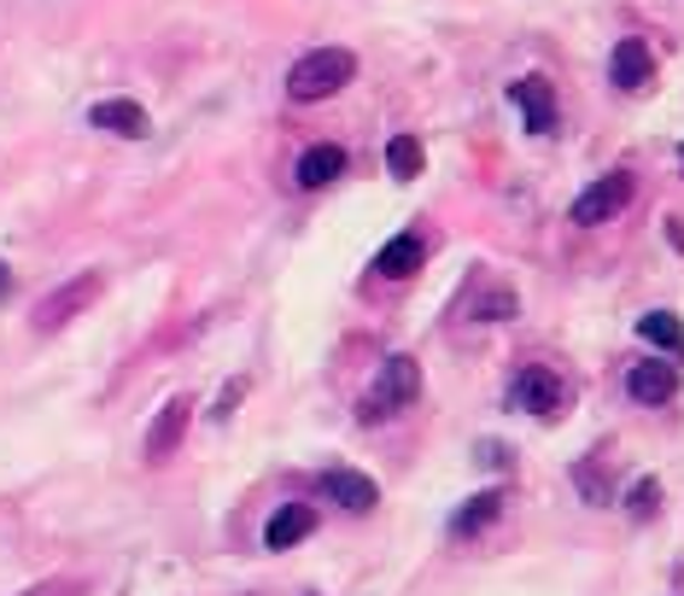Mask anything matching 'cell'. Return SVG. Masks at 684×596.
<instances>
[{
    "instance_id": "obj_4",
    "label": "cell",
    "mask_w": 684,
    "mask_h": 596,
    "mask_svg": "<svg viewBox=\"0 0 684 596\" xmlns=\"http://www.w3.org/2000/svg\"><path fill=\"white\" fill-rule=\"evenodd\" d=\"M626 205H632V176L626 170H609V176H597L591 188L573 199V222H579V229H597V222L620 217Z\"/></svg>"
},
{
    "instance_id": "obj_7",
    "label": "cell",
    "mask_w": 684,
    "mask_h": 596,
    "mask_svg": "<svg viewBox=\"0 0 684 596\" xmlns=\"http://www.w3.org/2000/svg\"><path fill=\"white\" fill-rule=\"evenodd\" d=\"M89 123L117 135V140H147L153 135V117H147V106H135V100H100V106L89 112Z\"/></svg>"
},
{
    "instance_id": "obj_17",
    "label": "cell",
    "mask_w": 684,
    "mask_h": 596,
    "mask_svg": "<svg viewBox=\"0 0 684 596\" xmlns=\"http://www.w3.org/2000/svg\"><path fill=\"white\" fill-rule=\"evenodd\" d=\"M638 334H644L650 345H667V352L684 357V322L673 311H650V316H638Z\"/></svg>"
},
{
    "instance_id": "obj_20",
    "label": "cell",
    "mask_w": 684,
    "mask_h": 596,
    "mask_svg": "<svg viewBox=\"0 0 684 596\" xmlns=\"http://www.w3.org/2000/svg\"><path fill=\"white\" fill-rule=\"evenodd\" d=\"M667 240H673V245H684V222H678V217H673V229H667Z\"/></svg>"
},
{
    "instance_id": "obj_13",
    "label": "cell",
    "mask_w": 684,
    "mask_h": 596,
    "mask_svg": "<svg viewBox=\"0 0 684 596\" xmlns=\"http://www.w3.org/2000/svg\"><path fill=\"white\" fill-rule=\"evenodd\" d=\"M310 526H317L310 503H287V509H276V521H269L263 544H269V550H293L299 539H310Z\"/></svg>"
},
{
    "instance_id": "obj_3",
    "label": "cell",
    "mask_w": 684,
    "mask_h": 596,
    "mask_svg": "<svg viewBox=\"0 0 684 596\" xmlns=\"http://www.w3.org/2000/svg\"><path fill=\"white\" fill-rule=\"evenodd\" d=\"M416 398H422V363L416 357H386L375 393H369V404H363V416L381 421V416H392V409H404Z\"/></svg>"
},
{
    "instance_id": "obj_9",
    "label": "cell",
    "mask_w": 684,
    "mask_h": 596,
    "mask_svg": "<svg viewBox=\"0 0 684 596\" xmlns=\"http://www.w3.org/2000/svg\"><path fill=\"white\" fill-rule=\"evenodd\" d=\"M609 82L620 94H638V88H650L655 82V59H650V48L644 41H620L614 48V59H609Z\"/></svg>"
},
{
    "instance_id": "obj_12",
    "label": "cell",
    "mask_w": 684,
    "mask_h": 596,
    "mask_svg": "<svg viewBox=\"0 0 684 596\" xmlns=\"http://www.w3.org/2000/svg\"><path fill=\"white\" fill-rule=\"evenodd\" d=\"M422 263H427V240H422V234H398V240L381 245L375 270H381L386 281H404V275H416Z\"/></svg>"
},
{
    "instance_id": "obj_19",
    "label": "cell",
    "mask_w": 684,
    "mask_h": 596,
    "mask_svg": "<svg viewBox=\"0 0 684 596\" xmlns=\"http://www.w3.org/2000/svg\"><path fill=\"white\" fill-rule=\"evenodd\" d=\"M573 480H579V491H585L591 503H603V498H609V480L597 474V468H573Z\"/></svg>"
},
{
    "instance_id": "obj_18",
    "label": "cell",
    "mask_w": 684,
    "mask_h": 596,
    "mask_svg": "<svg viewBox=\"0 0 684 596\" xmlns=\"http://www.w3.org/2000/svg\"><path fill=\"white\" fill-rule=\"evenodd\" d=\"M655 509H661V480H638L626 491V515L632 521H655Z\"/></svg>"
},
{
    "instance_id": "obj_8",
    "label": "cell",
    "mask_w": 684,
    "mask_h": 596,
    "mask_svg": "<svg viewBox=\"0 0 684 596\" xmlns=\"http://www.w3.org/2000/svg\"><path fill=\"white\" fill-rule=\"evenodd\" d=\"M509 100L527 112V135H550L556 129V88H550L545 76H521L509 88Z\"/></svg>"
},
{
    "instance_id": "obj_5",
    "label": "cell",
    "mask_w": 684,
    "mask_h": 596,
    "mask_svg": "<svg viewBox=\"0 0 684 596\" xmlns=\"http://www.w3.org/2000/svg\"><path fill=\"white\" fill-rule=\"evenodd\" d=\"M188 421H194V398L176 393V398L153 416V427H147V468H164V462L176 457L182 439H188Z\"/></svg>"
},
{
    "instance_id": "obj_21",
    "label": "cell",
    "mask_w": 684,
    "mask_h": 596,
    "mask_svg": "<svg viewBox=\"0 0 684 596\" xmlns=\"http://www.w3.org/2000/svg\"><path fill=\"white\" fill-rule=\"evenodd\" d=\"M7 286H12V275H7V263H0V293H7Z\"/></svg>"
},
{
    "instance_id": "obj_15",
    "label": "cell",
    "mask_w": 684,
    "mask_h": 596,
    "mask_svg": "<svg viewBox=\"0 0 684 596\" xmlns=\"http://www.w3.org/2000/svg\"><path fill=\"white\" fill-rule=\"evenodd\" d=\"M497 509H504V498H497V491H480V498H468L450 515V532H456V539H474V532H486L497 521Z\"/></svg>"
},
{
    "instance_id": "obj_2",
    "label": "cell",
    "mask_w": 684,
    "mask_h": 596,
    "mask_svg": "<svg viewBox=\"0 0 684 596\" xmlns=\"http://www.w3.org/2000/svg\"><path fill=\"white\" fill-rule=\"evenodd\" d=\"M100 293H106V270H82V275H71V281H59L53 293L30 311V327H35V334H59V327L76 322Z\"/></svg>"
},
{
    "instance_id": "obj_16",
    "label": "cell",
    "mask_w": 684,
    "mask_h": 596,
    "mask_svg": "<svg viewBox=\"0 0 684 596\" xmlns=\"http://www.w3.org/2000/svg\"><path fill=\"white\" fill-rule=\"evenodd\" d=\"M422 164H427V153H422L416 135H392V140H386V170L398 176V181H416Z\"/></svg>"
},
{
    "instance_id": "obj_11",
    "label": "cell",
    "mask_w": 684,
    "mask_h": 596,
    "mask_svg": "<svg viewBox=\"0 0 684 596\" xmlns=\"http://www.w3.org/2000/svg\"><path fill=\"white\" fill-rule=\"evenodd\" d=\"M626 393H632L638 404H667V398L678 393V363H632Z\"/></svg>"
},
{
    "instance_id": "obj_14",
    "label": "cell",
    "mask_w": 684,
    "mask_h": 596,
    "mask_svg": "<svg viewBox=\"0 0 684 596\" xmlns=\"http://www.w3.org/2000/svg\"><path fill=\"white\" fill-rule=\"evenodd\" d=\"M345 176V147H310L299 158V188H328Z\"/></svg>"
},
{
    "instance_id": "obj_10",
    "label": "cell",
    "mask_w": 684,
    "mask_h": 596,
    "mask_svg": "<svg viewBox=\"0 0 684 596\" xmlns=\"http://www.w3.org/2000/svg\"><path fill=\"white\" fill-rule=\"evenodd\" d=\"M322 498L340 503V509H357V515H369V509L381 503V491L369 474H357V468H334V474H322Z\"/></svg>"
},
{
    "instance_id": "obj_6",
    "label": "cell",
    "mask_w": 684,
    "mask_h": 596,
    "mask_svg": "<svg viewBox=\"0 0 684 596\" xmlns=\"http://www.w3.org/2000/svg\"><path fill=\"white\" fill-rule=\"evenodd\" d=\"M515 409L556 421V416L568 409V380H562V375H550V368H527V375L515 380Z\"/></svg>"
},
{
    "instance_id": "obj_1",
    "label": "cell",
    "mask_w": 684,
    "mask_h": 596,
    "mask_svg": "<svg viewBox=\"0 0 684 596\" xmlns=\"http://www.w3.org/2000/svg\"><path fill=\"white\" fill-rule=\"evenodd\" d=\"M345 82H357V53L351 48H317L287 71V94L293 100H328V94H340Z\"/></svg>"
}]
</instances>
